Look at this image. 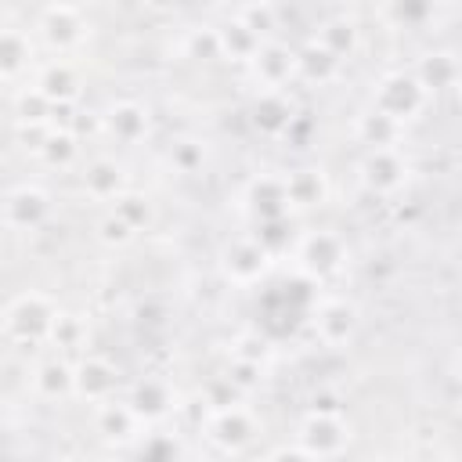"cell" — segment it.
<instances>
[{
	"instance_id": "1",
	"label": "cell",
	"mask_w": 462,
	"mask_h": 462,
	"mask_svg": "<svg viewBox=\"0 0 462 462\" xmlns=\"http://www.w3.org/2000/svg\"><path fill=\"white\" fill-rule=\"evenodd\" d=\"M58 314H61V307L47 292L25 289V292L11 296L7 307H4V318H0L4 339L11 346H47Z\"/></svg>"
},
{
	"instance_id": "2",
	"label": "cell",
	"mask_w": 462,
	"mask_h": 462,
	"mask_svg": "<svg viewBox=\"0 0 462 462\" xmlns=\"http://www.w3.org/2000/svg\"><path fill=\"white\" fill-rule=\"evenodd\" d=\"M32 36L51 58H76L90 40V18L76 4H43L32 14Z\"/></svg>"
},
{
	"instance_id": "3",
	"label": "cell",
	"mask_w": 462,
	"mask_h": 462,
	"mask_svg": "<svg viewBox=\"0 0 462 462\" xmlns=\"http://www.w3.org/2000/svg\"><path fill=\"white\" fill-rule=\"evenodd\" d=\"M375 112H383L386 119H393L397 126H411L426 108H430V94L426 87L415 79L411 69H393V72H383L372 87V101H368Z\"/></svg>"
},
{
	"instance_id": "4",
	"label": "cell",
	"mask_w": 462,
	"mask_h": 462,
	"mask_svg": "<svg viewBox=\"0 0 462 462\" xmlns=\"http://www.w3.org/2000/svg\"><path fill=\"white\" fill-rule=\"evenodd\" d=\"M346 256H350V249H346L343 235H336L332 227H310V231L296 235V245H292V263L310 282H332L336 274H343Z\"/></svg>"
},
{
	"instance_id": "5",
	"label": "cell",
	"mask_w": 462,
	"mask_h": 462,
	"mask_svg": "<svg viewBox=\"0 0 462 462\" xmlns=\"http://www.w3.org/2000/svg\"><path fill=\"white\" fill-rule=\"evenodd\" d=\"M354 440V426L343 411H307L296 422V444L314 458V462H332L339 455H346Z\"/></svg>"
},
{
	"instance_id": "6",
	"label": "cell",
	"mask_w": 462,
	"mask_h": 462,
	"mask_svg": "<svg viewBox=\"0 0 462 462\" xmlns=\"http://www.w3.org/2000/svg\"><path fill=\"white\" fill-rule=\"evenodd\" d=\"M274 253L256 238V235H235L220 245L217 253V267L224 274V282L238 285V289H249V285H260L271 267H274Z\"/></svg>"
},
{
	"instance_id": "7",
	"label": "cell",
	"mask_w": 462,
	"mask_h": 462,
	"mask_svg": "<svg viewBox=\"0 0 462 462\" xmlns=\"http://www.w3.org/2000/svg\"><path fill=\"white\" fill-rule=\"evenodd\" d=\"M36 69H40V58H36L32 29L14 22L11 14H4V22H0V79H4V87L7 90L29 87Z\"/></svg>"
},
{
	"instance_id": "8",
	"label": "cell",
	"mask_w": 462,
	"mask_h": 462,
	"mask_svg": "<svg viewBox=\"0 0 462 462\" xmlns=\"http://www.w3.org/2000/svg\"><path fill=\"white\" fill-rule=\"evenodd\" d=\"M206 437V444H213L220 455H245L256 437H260V422L245 404H224L213 408L199 430Z\"/></svg>"
},
{
	"instance_id": "9",
	"label": "cell",
	"mask_w": 462,
	"mask_h": 462,
	"mask_svg": "<svg viewBox=\"0 0 462 462\" xmlns=\"http://www.w3.org/2000/svg\"><path fill=\"white\" fill-rule=\"evenodd\" d=\"M249 83L256 87V94H282L292 83H300V58L296 47H289L285 40H263V47L256 51V58L245 65Z\"/></svg>"
},
{
	"instance_id": "10",
	"label": "cell",
	"mask_w": 462,
	"mask_h": 462,
	"mask_svg": "<svg viewBox=\"0 0 462 462\" xmlns=\"http://www.w3.org/2000/svg\"><path fill=\"white\" fill-rule=\"evenodd\" d=\"M357 328H361V310H357L354 300H346V296H321V300H314V307H310V332H314V339L321 346L339 350V346L354 343Z\"/></svg>"
},
{
	"instance_id": "11",
	"label": "cell",
	"mask_w": 462,
	"mask_h": 462,
	"mask_svg": "<svg viewBox=\"0 0 462 462\" xmlns=\"http://www.w3.org/2000/svg\"><path fill=\"white\" fill-rule=\"evenodd\" d=\"M97 134L123 148L144 144L152 134V112H148V105H141L134 97H116L97 112Z\"/></svg>"
},
{
	"instance_id": "12",
	"label": "cell",
	"mask_w": 462,
	"mask_h": 462,
	"mask_svg": "<svg viewBox=\"0 0 462 462\" xmlns=\"http://www.w3.org/2000/svg\"><path fill=\"white\" fill-rule=\"evenodd\" d=\"M54 213V202H51V191L36 180H22V184H11L7 195H4V227L7 231H40Z\"/></svg>"
},
{
	"instance_id": "13",
	"label": "cell",
	"mask_w": 462,
	"mask_h": 462,
	"mask_svg": "<svg viewBox=\"0 0 462 462\" xmlns=\"http://www.w3.org/2000/svg\"><path fill=\"white\" fill-rule=\"evenodd\" d=\"M411 177V162L404 159L401 148H383V152H365L357 162V180L368 195L390 199L397 195Z\"/></svg>"
},
{
	"instance_id": "14",
	"label": "cell",
	"mask_w": 462,
	"mask_h": 462,
	"mask_svg": "<svg viewBox=\"0 0 462 462\" xmlns=\"http://www.w3.org/2000/svg\"><path fill=\"white\" fill-rule=\"evenodd\" d=\"M242 209L249 213L253 224L292 217L289 191H285V173H256V177H249L245 188H242Z\"/></svg>"
},
{
	"instance_id": "15",
	"label": "cell",
	"mask_w": 462,
	"mask_h": 462,
	"mask_svg": "<svg viewBox=\"0 0 462 462\" xmlns=\"http://www.w3.org/2000/svg\"><path fill=\"white\" fill-rule=\"evenodd\" d=\"M126 404L137 411V419L144 426H159L173 411H180V397H177V390L166 375H141L137 383H130Z\"/></svg>"
},
{
	"instance_id": "16",
	"label": "cell",
	"mask_w": 462,
	"mask_h": 462,
	"mask_svg": "<svg viewBox=\"0 0 462 462\" xmlns=\"http://www.w3.org/2000/svg\"><path fill=\"white\" fill-rule=\"evenodd\" d=\"M32 87L51 105H79L87 83H83V69L76 58H47L32 72Z\"/></svg>"
},
{
	"instance_id": "17",
	"label": "cell",
	"mask_w": 462,
	"mask_h": 462,
	"mask_svg": "<svg viewBox=\"0 0 462 462\" xmlns=\"http://www.w3.org/2000/svg\"><path fill=\"white\" fill-rule=\"evenodd\" d=\"M79 191L90 202H116L130 191V173L116 155H94L79 166Z\"/></svg>"
},
{
	"instance_id": "18",
	"label": "cell",
	"mask_w": 462,
	"mask_h": 462,
	"mask_svg": "<svg viewBox=\"0 0 462 462\" xmlns=\"http://www.w3.org/2000/svg\"><path fill=\"white\" fill-rule=\"evenodd\" d=\"M94 433H97V440L101 444H108V448H130V444H137L141 440V433L148 430L141 419H137V411L126 404V397H112V401H105V404H94Z\"/></svg>"
},
{
	"instance_id": "19",
	"label": "cell",
	"mask_w": 462,
	"mask_h": 462,
	"mask_svg": "<svg viewBox=\"0 0 462 462\" xmlns=\"http://www.w3.org/2000/svg\"><path fill=\"white\" fill-rule=\"evenodd\" d=\"M29 390L40 397V401H69L76 397V361L65 357V354H47L32 365L29 372Z\"/></svg>"
},
{
	"instance_id": "20",
	"label": "cell",
	"mask_w": 462,
	"mask_h": 462,
	"mask_svg": "<svg viewBox=\"0 0 462 462\" xmlns=\"http://www.w3.org/2000/svg\"><path fill=\"white\" fill-rule=\"evenodd\" d=\"M119 390V368L101 354L76 357V397L87 404H105Z\"/></svg>"
},
{
	"instance_id": "21",
	"label": "cell",
	"mask_w": 462,
	"mask_h": 462,
	"mask_svg": "<svg viewBox=\"0 0 462 462\" xmlns=\"http://www.w3.org/2000/svg\"><path fill=\"white\" fill-rule=\"evenodd\" d=\"M213 29H217V43H220V61H227V65H242L245 69L256 58V51L263 47V40L245 22H238L231 7L224 11V18L213 22Z\"/></svg>"
},
{
	"instance_id": "22",
	"label": "cell",
	"mask_w": 462,
	"mask_h": 462,
	"mask_svg": "<svg viewBox=\"0 0 462 462\" xmlns=\"http://www.w3.org/2000/svg\"><path fill=\"white\" fill-rule=\"evenodd\" d=\"M296 119H300V112H296V101H292L289 90H282V94H256L253 97L249 123L263 137H289V130H292Z\"/></svg>"
},
{
	"instance_id": "23",
	"label": "cell",
	"mask_w": 462,
	"mask_h": 462,
	"mask_svg": "<svg viewBox=\"0 0 462 462\" xmlns=\"http://www.w3.org/2000/svg\"><path fill=\"white\" fill-rule=\"evenodd\" d=\"M285 191H289L292 213H314L328 202L332 184H328V173L321 166H296L285 173Z\"/></svg>"
},
{
	"instance_id": "24",
	"label": "cell",
	"mask_w": 462,
	"mask_h": 462,
	"mask_svg": "<svg viewBox=\"0 0 462 462\" xmlns=\"http://www.w3.org/2000/svg\"><path fill=\"white\" fill-rule=\"evenodd\" d=\"M415 79L426 87V94H444V90H455L462 83V58L455 51H426L415 58L411 65Z\"/></svg>"
},
{
	"instance_id": "25",
	"label": "cell",
	"mask_w": 462,
	"mask_h": 462,
	"mask_svg": "<svg viewBox=\"0 0 462 462\" xmlns=\"http://www.w3.org/2000/svg\"><path fill=\"white\" fill-rule=\"evenodd\" d=\"M310 40L321 43L328 54H336V58L346 65V61L357 54V47H361V25H357V18H350L346 11H339V14L321 18Z\"/></svg>"
},
{
	"instance_id": "26",
	"label": "cell",
	"mask_w": 462,
	"mask_h": 462,
	"mask_svg": "<svg viewBox=\"0 0 462 462\" xmlns=\"http://www.w3.org/2000/svg\"><path fill=\"white\" fill-rule=\"evenodd\" d=\"M36 159H40L47 170H79V166H83V137L72 134V130L51 126L47 137L40 141Z\"/></svg>"
},
{
	"instance_id": "27",
	"label": "cell",
	"mask_w": 462,
	"mask_h": 462,
	"mask_svg": "<svg viewBox=\"0 0 462 462\" xmlns=\"http://www.w3.org/2000/svg\"><path fill=\"white\" fill-rule=\"evenodd\" d=\"M354 137L357 144H365V152H383V148H397L404 137V126H397L393 119H386L383 112H375L372 105L354 119Z\"/></svg>"
},
{
	"instance_id": "28",
	"label": "cell",
	"mask_w": 462,
	"mask_h": 462,
	"mask_svg": "<svg viewBox=\"0 0 462 462\" xmlns=\"http://www.w3.org/2000/svg\"><path fill=\"white\" fill-rule=\"evenodd\" d=\"M87 343H90V318L79 314V310H61L58 321H54V332H51V343L47 346H54V354H65V357L76 361V357L90 354Z\"/></svg>"
},
{
	"instance_id": "29",
	"label": "cell",
	"mask_w": 462,
	"mask_h": 462,
	"mask_svg": "<svg viewBox=\"0 0 462 462\" xmlns=\"http://www.w3.org/2000/svg\"><path fill=\"white\" fill-rule=\"evenodd\" d=\"M296 58H300V83H310V87H328L343 76V61L336 54H328L321 43L307 40L303 47H296Z\"/></svg>"
},
{
	"instance_id": "30",
	"label": "cell",
	"mask_w": 462,
	"mask_h": 462,
	"mask_svg": "<svg viewBox=\"0 0 462 462\" xmlns=\"http://www.w3.org/2000/svg\"><path fill=\"white\" fill-rule=\"evenodd\" d=\"M51 119H54V105H51L32 83L11 90V123H14V130H25V126H51Z\"/></svg>"
},
{
	"instance_id": "31",
	"label": "cell",
	"mask_w": 462,
	"mask_h": 462,
	"mask_svg": "<svg viewBox=\"0 0 462 462\" xmlns=\"http://www.w3.org/2000/svg\"><path fill=\"white\" fill-rule=\"evenodd\" d=\"M166 162H170V170L180 173V177H199V173L206 170V162H209V148H206L202 137L184 134V137H173V141H170Z\"/></svg>"
},
{
	"instance_id": "32",
	"label": "cell",
	"mask_w": 462,
	"mask_h": 462,
	"mask_svg": "<svg viewBox=\"0 0 462 462\" xmlns=\"http://www.w3.org/2000/svg\"><path fill=\"white\" fill-rule=\"evenodd\" d=\"M375 18H383L390 29H426L440 18V7L437 4H383L375 11Z\"/></svg>"
},
{
	"instance_id": "33",
	"label": "cell",
	"mask_w": 462,
	"mask_h": 462,
	"mask_svg": "<svg viewBox=\"0 0 462 462\" xmlns=\"http://www.w3.org/2000/svg\"><path fill=\"white\" fill-rule=\"evenodd\" d=\"M108 209H112L116 217H123L137 235H141V231H148V227L155 224V202H152L144 191H134V188H130L123 199H116Z\"/></svg>"
},
{
	"instance_id": "34",
	"label": "cell",
	"mask_w": 462,
	"mask_h": 462,
	"mask_svg": "<svg viewBox=\"0 0 462 462\" xmlns=\"http://www.w3.org/2000/svg\"><path fill=\"white\" fill-rule=\"evenodd\" d=\"M231 357L267 368L271 357H274V343H271L263 332H253V328H249V332H238V336L231 339Z\"/></svg>"
},
{
	"instance_id": "35",
	"label": "cell",
	"mask_w": 462,
	"mask_h": 462,
	"mask_svg": "<svg viewBox=\"0 0 462 462\" xmlns=\"http://www.w3.org/2000/svg\"><path fill=\"white\" fill-rule=\"evenodd\" d=\"M231 11H235V18L245 22L260 40H274V29H278V7H274V4H267V0H260V4H238V7H231Z\"/></svg>"
},
{
	"instance_id": "36",
	"label": "cell",
	"mask_w": 462,
	"mask_h": 462,
	"mask_svg": "<svg viewBox=\"0 0 462 462\" xmlns=\"http://www.w3.org/2000/svg\"><path fill=\"white\" fill-rule=\"evenodd\" d=\"M94 238H97L105 249H126V245L137 238V231H134L123 217H116L112 209H105V213L97 217V224H94Z\"/></svg>"
},
{
	"instance_id": "37",
	"label": "cell",
	"mask_w": 462,
	"mask_h": 462,
	"mask_svg": "<svg viewBox=\"0 0 462 462\" xmlns=\"http://www.w3.org/2000/svg\"><path fill=\"white\" fill-rule=\"evenodd\" d=\"M184 58L191 61H217L220 58V43H217V29L209 25H195L184 32Z\"/></svg>"
},
{
	"instance_id": "38",
	"label": "cell",
	"mask_w": 462,
	"mask_h": 462,
	"mask_svg": "<svg viewBox=\"0 0 462 462\" xmlns=\"http://www.w3.org/2000/svg\"><path fill=\"white\" fill-rule=\"evenodd\" d=\"M263 372L267 368H260V365H249V361H227V368H224V383L238 393V397H245V393H253L260 383H263Z\"/></svg>"
},
{
	"instance_id": "39",
	"label": "cell",
	"mask_w": 462,
	"mask_h": 462,
	"mask_svg": "<svg viewBox=\"0 0 462 462\" xmlns=\"http://www.w3.org/2000/svg\"><path fill=\"white\" fill-rule=\"evenodd\" d=\"M263 462H314V458H310V455H307V451H303V448L292 440V444H282V448H274V451H271Z\"/></svg>"
},
{
	"instance_id": "40",
	"label": "cell",
	"mask_w": 462,
	"mask_h": 462,
	"mask_svg": "<svg viewBox=\"0 0 462 462\" xmlns=\"http://www.w3.org/2000/svg\"><path fill=\"white\" fill-rule=\"evenodd\" d=\"M375 462H415L411 455H404V451H386V455H379Z\"/></svg>"
},
{
	"instance_id": "41",
	"label": "cell",
	"mask_w": 462,
	"mask_h": 462,
	"mask_svg": "<svg viewBox=\"0 0 462 462\" xmlns=\"http://www.w3.org/2000/svg\"><path fill=\"white\" fill-rule=\"evenodd\" d=\"M451 372H455V379L462 383V346H458V354H455V365H451Z\"/></svg>"
}]
</instances>
